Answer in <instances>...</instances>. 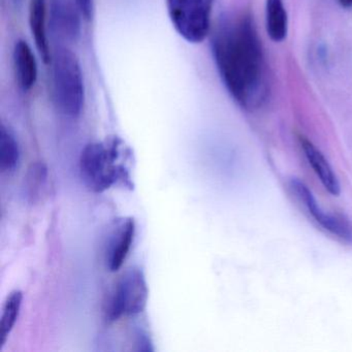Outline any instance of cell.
<instances>
[{
    "instance_id": "1",
    "label": "cell",
    "mask_w": 352,
    "mask_h": 352,
    "mask_svg": "<svg viewBox=\"0 0 352 352\" xmlns=\"http://www.w3.org/2000/svg\"><path fill=\"white\" fill-rule=\"evenodd\" d=\"M212 52L232 98L243 108L258 107L263 100L265 65L250 18L222 23L212 38Z\"/></svg>"
},
{
    "instance_id": "2",
    "label": "cell",
    "mask_w": 352,
    "mask_h": 352,
    "mask_svg": "<svg viewBox=\"0 0 352 352\" xmlns=\"http://www.w3.org/2000/svg\"><path fill=\"white\" fill-rule=\"evenodd\" d=\"M122 148V141L118 138L88 144L84 148L80 170L84 182L94 192H102L118 183L131 187L129 170L118 162Z\"/></svg>"
},
{
    "instance_id": "3",
    "label": "cell",
    "mask_w": 352,
    "mask_h": 352,
    "mask_svg": "<svg viewBox=\"0 0 352 352\" xmlns=\"http://www.w3.org/2000/svg\"><path fill=\"white\" fill-rule=\"evenodd\" d=\"M51 90L55 108L63 116L77 118L85 102L83 72L77 55L67 47L52 52Z\"/></svg>"
},
{
    "instance_id": "4",
    "label": "cell",
    "mask_w": 352,
    "mask_h": 352,
    "mask_svg": "<svg viewBox=\"0 0 352 352\" xmlns=\"http://www.w3.org/2000/svg\"><path fill=\"white\" fill-rule=\"evenodd\" d=\"M149 289L145 275L140 267L127 269L117 280L106 307V318L110 322L122 317L135 316L147 307Z\"/></svg>"
},
{
    "instance_id": "5",
    "label": "cell",
    "mask_w": 352,
    "mask_h": 352,
    "mask_svg": "<svg viewBox=\"0 0 352 352\" xmlns=\"http://www.w3.org/2000/svg\"><path fill=\"white\" fill-rule=\"evenodd\" d=\"M214 1L215 0H166L173 28L189 44H201L209 36Z\"/></svg>"
},
{
    "instance_id": "6",
    "label": "cell",
    "mask_w": 352,
    "mask_h": 352,
    "mask_svg": "<svg viewBox=\"0 0 352 352\" xmlns=\"http://www.w3.org/2000/svg\"><path fill=\"white\" fill-rule=\"evenodd\" d=\"M290 189L296 195V199L302 203L307 212L312 216L313 219L323 228L331 232L333 236L346 242H352V226L343 218L325 213L320 206L317 204L314 195L308 186L300 180L292 179L290 181Z\"/></svg>"
},
{
    "instance_id": "7",
    "label": "cell",
    "mask_w": 352,
    "mask_h": 352,
    "mask_svg": "<svg viewBox=\"0 0 352 352\" xmlns=\"http://www.w3.org/2000/svg\"><path fill=\"white\" fill-rule=\"evenodd\" d=\"M135 222L133 218L116 220L109 232L104 248V263L110 272H117L122 267L133 243Z\"/></svg>"
},
{
    "instance_id": "8",
    "label": "cell",
    "mask_w": 352,
    "mask_h": 352,
    "mask_svg": "<svg viewBox=\"0 0 352 352\" xmlns=\"http://www.w3.org/2000/svg\"><path fill=\"white\" fill-rule=\"evenodd\" d=\"M81 11L69 0H52L49 12L50 30L59 40L76 42L81 34Z\"/></svg>"
},
{
    "instance_id": "9",
    "label": "cell",
    "mask_w": 352,
    "mask_h": 352,
    "mask_svg": "<svg viewBox=\"0 0 352 352\" xmlns=\"http://www.w3.org/2000/svg\"><path fill=\"white\" fill-rule=\"evenodd\" d=\"M28 21L38 55L48 65L52 58V51L49 43L47 0H30Z\"/></svg>"
},
{
    "instance_id": "10",
    "label": "cell",
    "mask_w": 352,
    "mask_h": 352,
    "mask_svg": "<svg viewBox=\"0 0 352 352\" xmlns=\"http://www.w3.org/2000/svg\"><path fill=\"white\" fill-rule=\"evenodd\" d=\"M13 63L18 85L24 92L30 91L38 82L36 55L26 41L18 40L14 46Z\"/></svg>"
},
{
    "instance_id": "11",
    "label": "cell",
    "mask_w": 352,
    "mask_h": 352,
    "mask_svg": "<svg viewBox=\"0 0 352 352\" xmlns=\"http://www.w3.org/2000/svg\"><path fill=\"white\" fill-rule=\"evenodd\" d=\"M300 142L309 164L314 170L316 176L318 177L320 182L322 183L323 187L331 195H339L340 185L338 182L337 176L333 173V168H331V164H329L327 158L306 138L300 137Z\"/></svg>"
},
{
    "instance_id": "12",
    "label": "cell",
    "mask_w": 352,
    "mask_h": 352,
    "mask_svg": "<svg viewBox=\"0 0 352 352\" xmlns=\"http://www.w3.org/2000/svg\"><path fill=\"white\" fill-rule=\"evenodd\" d=\"M267 32L272 41L282 42L287 36V13L282 0H267Z\"/></svg>"
},
{
    "instance_id": "13",
    "label": "cell",
    "mask_w": 352,
    "mask_h": 352,
    "mask_svg": "<svg viewBox=\"0 0 352 352\" xmlns=\"http://www.w3.org/2000/svg\"><path fill=\"white\" fill-rule=\"evenodd\" d=\"M20 162V147L13 131L1 125L0 129V170L6 174H11Z\"/></svg>"
},
{
    "instance_id": "14",
    "label": "cell",
    "mask_w": 352,
    "mask_h": 352,
    "mask_svg": "<svg viewBox=\"0 0 352 352\" xmlns=\"http://www.w3.org/2000/svg\"><path fill=\"white\" fill-rule=\"evenodd\" d=\"M23 294L20 290H14L8 296L3 304V315L0 321V348L5 345L11 331H13L20 310H21Z\"/></svg>"
},
{
    "instance_id": "15",
    "label": "cell",
    "mask_w": 352,
    "mask_h": 352,
    "mask_svg": "<svg viewBox=\"0 0 352 352\" xmlns=\"http://www.w3.org/2000/svg\"><path fill=\"white\" fill-rule=\"evenodd\" d=\"M81 11L82 15L86 20H90L94 16V0H75Z\"/></svg>"
},
{
    "instance_id": "16",
    "label": "cell",
    "mask_w": 352,
    "mask_h": 352,
    "mask_svg": "<svg viewBox=\"0 0 352 352\" xmlns=\"http://www.w3.org/2000/svg\"><path fill=\"white\" fill-rule=\"evenodd\" d=\"M339 3L345 9L352 8V0H339Z\"/></svg>"
}]
</instances>
